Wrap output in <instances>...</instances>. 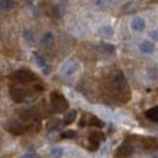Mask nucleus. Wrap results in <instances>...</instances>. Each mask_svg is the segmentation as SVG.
I'll return each instance as SVG.
<instances>
[{"label": "nucleus", "mask_w": 158, "mask_h": 158, "mask_svg": "<svg viewBox=\"0 0 158 158\" xmlns=\"http://www.w3.org/2000/svg\"><path fill=\"white\" fill-rule=\"evenodd\" d=\"M76 70H78V63H76V60H73V59H70V60L66 62V64L63 66V75H64V76H72Z\"/></svg>", "instance_id": "obj_9"}, {"label": "nucleus", "mask_w": 158, "mask_h": 158, "mask_svg": "<svg viewBox=\"0 0 158 158\" xmlns=\"http://www.w3.org/2000/svg\"><path fill=\"white\" fill-rule=\"evenodd\" d=\"M139 51L143 53V54H151V53L154 51V43L152 41H149V40L142 41L141 44H139Z\"/></svg>", "instance_id": "obj_12"}, {"label": "nucleus", "mask_w": 158, "mask_h": 158, "mask_svg": "<svg viewBox=\"0 0 158 158\" xmlns=\"http://www.w3.org/2000/svg\"><path fill=\"white\" fill-rule=\"evenodd\" d=\"M76 116H78V111H76V110H69L68 113H66V116H64V118H63L62 124H64V126H69V124H72V123L75 122Z\"/></svg>", "instance_id": "obj_15"}, {"label": "nucleus", "mask_w": 158, "mask_h": 158, "mask_svg": "<svg viewBox=\"0 0 158 158\" xmlns=\"http://www.w3.org/2000/svg\"><path fill=\"white\" fill-rule=\"evenodd\" d=\"M151 38H152V40H157V38H158V32H157V29H154L152 32H151Z\"/></svg>", "instance_id": "obj_25"}, {"label": "nucleus", "mask_w": 158, "mask_h": 158, "mask_svg": "<svg viewBox=\"0 0 158 158\" xmlns=\"http://www.w3.org/2000/svg\"><path fill=\"white\" fill-rule=\"evenodd\" d=\"M40 44L43 45L44 48H51V47L54 45V37H53V34H51V32H45V34L41 37Z\"/></svg>", "instance_id": "obj_11"}, {"label": "nucleus", "mask_w": 158, "mask_h": 158, "mask_svg": "<svg viewBox=\"0 0 158 158\" xmlns=\"http://www.w3.org/2000/svg\"><path fill=\"white\" fill-rule=\"evenodd\" d=\"M98 32H100V35L104 37V38H111L114 35V28L110 27V25H104V27H101V28L98 29Z\"/></svg>", "instance_id": "obj_17"}, {"label": "nucleus", "mask_w": 158, "mask_h": 158, "mask_svg": "<svg viewBox=\"0 0 158 158\" xmlns=\"http://www.w3.org/2000/svg\"><path fill=\"white\" fill-rule=\"evenodd\" d=\"M98 51L102 53L104 56H111V54L116 53V47L113 44H110V43H101L98 45Z\"/></svg>", "instance_id": "obj_10"}, {"label": "nucleus", "mask_w": 158, "mask_h": 158, "mask_svg": "<svg viewBox=\"0 0 158 158\" xmlns=\"http://www.w3.org/2000/svg\"><path fill=\"white\" fill-rule=\"evenodd\" d=\"M22 158H40V157H38V154H35V152H32V151H29V152H27L25 155H22Z\"/></svg>", "instance_id": "obj_24"}, {"label": "nucleus", "mask_w": 158, "mask_h": 158, "mask_svg": "<svg viewBox=\"0 0 158 158\" xmlns=\"http://www.w3.org/2000/svg\"><path fill=\"white\" fill-rule=\"evenodd\" d=\"M15 0H0V10L3 12H10L15 9Z\"/></svg>", "instance_id": "obj_14"}, {"label": "nucleus", "mask_w": 158, "mask_h": 158, "mask_svg": "<svg viewBox=\"0 0 158 158\" xmlns=\"http://www.w3.org/2000/svg\"><path fill=\"white\" fill-rule=\"evenodd\" d=\"M60 126H62V120H59V118H53V120L48 122L47 129H48V132H56L57 129H60Z\"/></svg>", "instance_id": "obj_18"}, {"label": "nucleus", "mask_w": 158, "mask_h": 158, "mask_svg": "<svg viewBox=\"0 0 158 158\" xmlns=\"http://www.w3.org/2000/svg\"><path fill=\"white\" fill-rule=\"evenodd\" d=\"M130 27H132V29H133L135 32H142V31L145 29V27H147V23H145V19H143V18L135 16L133 19H132Z\"/></svg>", "instance_id": "obj_8"}, {"label": "nucleus", "mask_w": 158, "mask_h": 158, "mask_svg": "<svg viewBox=\"0 0 158 158\" xmlns=\"http://www.w3.org/2000/svg\"><path fill=\"white\" fill-rule=\"evenodd\" d=\"M32 56H34V60L37 62V64H38V66H40L41 69H43V72H44L45 75L50 73V66H48V63L45 62L44 57L41 56L38 51H34V53H32Z\"/></svg>", "instance_id": "obj_7"}, {"label": "nucleus", "mask_w": 158, "mask_h": 158, "mask_svg": "<svg viewBox=\"0 0 158 158\" xmlns=\"http://www.w3.org/2000/svg\"><path fill=\"white\" fill-rule=\"evenodd\" d=\"M104 139H106V136H104L102 132H92L89 135V142H91L89 149L91 151H97L98 147H100V143H101Z\"/></svg>", "instance_id": "obj_6"}, {"label": "nucleus", "mask_w": 158, "mask_h": 158, "mask_svg": "<svg viewBox=\"0 0 158 158\" xmlns=\"http://www.w3.org/2000/svg\"><path fill=\"white\" fill-rule=\"evenodd\" d=\"M88 123H89V126H94V127H98V129L104 127V122L100 120L97 116H91V117L88 118Z\"/></svg>", "instance_id": "obj_19"}, {"label": "nucleus", "mask_w": 158, "mask_h": 158, "mask_svg": "<svg viewBox=\"0 0 158 158\" xmlns=\"http://www.w3.org/2000/svg\"><path fill=\"white\" fill-rule=\"evenodd\" d=\"M5 129L9 133H12V135H22L23 132L31 129V126H27V124H23L19 120H10V122H6L5 123Z\"/></svg>", "instance_id": "obj_4"}, {"label": "nucleus", "mask_w": 158, "mask_h": 158, "mask_svg": "<svg viewBox=\"0 0 158 158\" xmlns=\"http://www.w3.org/2000/svg\"><path fill=\"white\" fill-rule=\"evenodd\" d=\"M145 117H147L149 122L157 123L158 122V107H151L149 110H147V111H145Z\"/></svg>", "instance_id": "obj_16"}, {"label": "nucleus", "mask_w": 158, "mask_h": 158, "mask_svg": "<svg viewBox=\"0 0 158 158\" xmlns=\"http://www.w3.org/2000/svg\"><path fill=\"white\" fill-rule=\"evenodd\" d=\"M9 95L15 102H25V100L31 95V92L29 89L23 88L22 85H15V86H10Z\"/></svg>", "instance_id": "obj_3"}, {"label": "nucleus", "mask_w": 158, "mask_h": 158, "mask_svg": "<svg viewBox=\"0 0 158 158\" xmlns=\"http://www.w3.org/2000/svg\"><path fill=\"white\" fill-rule=\"evenodd\" d=\"M135 10H136L135 3H127V5H124V7H123L124 13H132V12H135Z\"/></svg>", "instance_id": "obj_23"}, {"label": "nucleus", "mask_w": 158, "mask_h": 158, "mask_svg": "<svg viewBox=\"0 0 158 158\" xmlns=\"http://www.w3.org/2000/svg\"><path fill=\"white\" fill-rule=\"evenodd\" d=\"M133 154V145L130 142H123L120 147L116 149L114 158H129Z\"/></svg>", "instance_id": "obj_5"}, {"label": "nucleus", "mask_w": 158, "mask_h": 158, "mask_svg": "<svg viewBox=\"0 0 158 158\" xmlns=\"http://www.w3.org/2000/svg\"><path fill=\"white\" fill-rule=\"evenodd\" d=\"M94 2V5L98 7V9H101V10H106L110 7L111 5V0H92Z\"/></svg>", "instance_id": "obj_20"}, {"label": "nucleus", "mask_w": 158, "mask_h": 158, "mask_svg": "<svg viewBox=\"0 0 158 158\" xmlns=\"http://www.w3.org/2000/svg\"><path fill=\"white\" fill-rule=\"evenodd\" d=\"M9 79L19 82V84H29V82H37L38 76L34 72H31L29 69H19L12 75H9Z\"/></svg>", "instance_id": "obj_2"}, {"label": "nucleus", "mask_w": 158, "mask_h": 158, "mask_svg": "<svg viewBox=\"0 0 158 158\" xmlns=\"http://www.w3.org/2000/svg\"><path fill=\"white\" fill-rule=\"evenodd\" d=\"M22 38L27 41V44H29V45H34L37 41H35V34L31 31V29H28V28H25L22 31Z\"/></svg>", "instance_id": "obj_13"}, {"label": "nucleus", "mask_w": 158, "mask_h": 158, "mask_svg": "<svg viewBox=\"0 0 158 158\" xmlns=\"http://www.w3.org/2000/svg\"><path fill=\"white\" fill-rule=\"evenodd\" d=\"M76 136H78V133L75 130H64L62 135H60V138L62 139H75Z\"/></svg>", "instance_id": "obj_22"}, {"label": "nucleus", "mask_w": 158, "mask_h": 158, "mask_svg": "<svg viewBox=\"0 0 158 158\" xmlns=\"http://www.w3.org/2000/svg\"><path fill=\"white\" fill-rule=\"evenodd\" d=\"M50 106L53 113H66L69 110V101L57 91H53L50 94Z\"/></svg>", "instance_id": "obj_1"}, {"label": "nucleus", "mask_w": 158, "mask_h": 158, "mask_svg": "<svg viewBox=\"0 0 158 158\" xmlns=\"http://www.w3.org/2000/svg\"><path fill=\"white\" fill-rule=\"evenodd\" d=\"M63 148H60V147H54V148H51V151H50V154H51V157L53 158H62L63 157Z\"/></svg>", "instance_id": "obj_21"}]
</instances>
